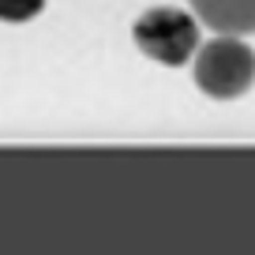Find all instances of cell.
<instances>
[{
	"instance_id": "1",
	"label": "cell",
	"mask_w": 255,
	"mask_h": 255,
	"mask_svg": "<svg viewBox=\"0 0 255 255\" xmlns=\"http://www.w3.org/2000/svg\"><path fill=\"white\" fill-rule=\"evenodd\" d=\"M195 87L214 102H233L248 94L255 83V49L244 45V38L218 34L214 41L199 45L195 53Z\"/></svg>"
},
{
	"instance_id": "2",
	"label": "cell",
	"mask_w": 255,
	"mask_h": 255,
	"mask_svg": "<svg viewBox=\"0 0 255 255\" xmlns=\"http://www.w3.org/2000/svg\"><path fill=\"white\" fill-rule=\"evenodd\" d=\"M139 53L165 68H184L191 56L199 53V19L180 8H150L135 19L131 26Z\"/></svg>"
},
{
	"instance_id": "3",
	"label": "cell",
	"mask_w": 255,
	"mask_h": 255,
	"mask_svg": "<svg viewBox=\"0 0 255 255\" xmlns=\"http://www.w3.org/2000/svg\"><path fill=\"white\" fill-rule=\"evenodd\" d=\"M191 11L214 34H233V38L255 34V0H191Z\"/></svg>"
},
{
	"instance_id": "4",
	"label": "cell",
	"mask_w": 255,
	"mask_h": 255,
	"mask_svg": "<svg viewBox=\"0 0 255 255\" xmlns=\"http://www.w3.org/2000/svg\"><path fill=\"white\" fill-rule=\"evenodd\" d=\"M41 8H45V0H0V19L4 23H30Z\"/></svg>"
}]
</instances>
